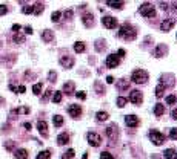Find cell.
I'll return each instance as SVG.
<instances>
[{
  "label": "cell",
  "mask_w": 177,
  "mask_h": 159,
  "mask_svg": "<svg viewBox=\"0 0 177 159\" xmlns=\"http://www.w3.org/2000/svg\"><path fill=\"white\" fill-rule=\"evenodd\" d=\"M119 37H122V38H125V40L131 42V40H134V38L137 37V31H136V28H133L131 25H128V23H126V25L120 26Z\"/></svg>",
  "instance_id": "6da1fadb"
},
{
  "label": "cell",
  "mask_w": 177,
  "mask_h": 159,
  "mask_svg": "<svg viewBox=\"0 0 177 159\" xmlns=\"http://www.w3.org/2000/svg\"><path fill=\"white\" fill-rule=\"evenodd\" d=\"M139 13L143 16V17H149V19H154L156 17V8L152 3H142L140 8H139Z\"/></svg>",
  "instance_id": "7a4b0ae2"
},
{
  "label": "cell",
  "mask_w": 177,
  "mask_h": 159,
  "mask_svg": "<svg viewBox=\"0 0 177 159\" xmlns=\"http://www.w3.org/2000/svg\"><path fill=\"white\" fill-rule=\"evenodd\" d=\"M131 78H133L134 83H137V84H143V83L148 81V72H145V70H142V69H136V70L133 72Z\"/></svg>",
  "instance_id": "3957f363"
},
{
  "label": "cell",
  "mask_w": 177,
  "mask_h": 159,
  "mask_svg": "<svg viewBox=\"0 0 177 159\" xmlns=\"http://www.w3.org/2000/svg\"><path fill=\"white\" fill-rule=\"evenodd\" d=\"M86 139H88V144H90L91 147H99L102 144V138L96 132H90V133L86 135Z\"/></svg>",
  "instance_id": "277c9868"
},
{
  "label": "cell",
  "mask_w": 177,
  "mask_h": 159,
  "mask_svg": "<svg viewBox=\"0 0 177 159\" xmlns=\"http://www.w3.org/2000/svg\"><path fill=\"white\" fill-rule=\"evenodd\" d=\"M149 141H151L154 145H162V144L165 142V136H163L160 132H157V130H151V132H149Z\"/></svg>",
  "instance_id": "5b68a950"
},
{
  "label": "cell",
  "mask_w": 177,
  "mask_h": 159,
  "mask_svg": "<svg viewBox=\"0 0 177 159\" xmlns=\"http://www.w3.org/2000/svg\"><path fill=\"white\" fill-rule=\"evenodd\" d=\"M142 99H143V93H142L140 90L134 89V90H131V92H129V101H131L133 104L140 106V104H142Z\"/></svg>",
  "instance_id": "8992f818"
},
{
  "label": "cell",
  "mask_w": 177,
  "mask_h": 159,
  "mask_svg": "<svg viewBox=\"0 0 177 159\" xmlns=\"http://www.w3.org/2000/svg\"><path fill=\"white\" fill-rule=\"evenodd\" d=\"M102 23H103V26L108 28V29H114V28L119 26L117 20H116L114 17H111V16H105V17L102 19Z\"/></svg>",
  "instance_id": "52a82bcc"
},
{
  "label": "cell",
  "mask_w": 177,
  "mask_h": 159,
  "mask_svg": "<svg viewBox=\"0 0 177 159\" xmlns=\"http://www.w3.org/2000/svg\"><path fill=\"white\" fill-rule=\"evenodd\" d=\"M119 63H120V58H119L116 54H110V55L106 57V66H108L110 69L117 67V66H119Z\"/></svg>",
  "instance_id": "ba28073f"
},
{
  "label": "cell",
  "mask_w": 177,
  "mask_h": 159,
  "mask_svg": "<svg viewBox=\"0 0 177 159\" xmlns=\"http://www.w3.org/2000/svg\"><path fill=\"white\" fill-rule=\"evenodd\" d=\"M106 136L111 139V141H116L117 136H119V128L116 124H111L110 127H106Z\"/></svg>",
  "instance_id": "9c48e42d"
},
{
  "label": "cell",
  "mask_w": 177,
  "mask_h": 159,
  "mask_svg": "<svg viewBox=\"0 0 177 159\" xmlns=\"http://www.w3.org/2000/svg\"><path fill=\"white\" fill-rule=\"evenodd\" d=\"M82 22H83V25H85L86 28H93L96 20H94V16H93L91 13H86V14L82 16Z\"/></svg>",
  "instance_id": "30bf717a"
},
{
  "label": "cell",
  "mask_w": 177,
  "mask_h": 159,
  "mask_svg": "<svg viewBox=\"0 0 177 159\" xmlns=\"http://www.w3.org/2000/svg\"><path fill=\"white\" fill-rule=\"evenodd\" d=\"M68 113L72 118H79L82 115V107L79 104H71V106H68Z\"/></svg>",
  "instance_id": "8fae6325"
},
{
  "label": "cell",
  "mask_w": 177,
  "mask_h": 159,
  "mask_svg": "<svg viewBox=\"0 0 177 159\" xmlns=\"http://www.w3.org/2000/svg\"><path fill=\"white\" fill-rule=\"evenodd\" d=\"M139 122H140V121H139V118H137L136 115H126V116H125V124H126L128 127H133V128H134V127L139 125Z\"/></svg>",
  "instance_id": "7c38bea8"
},
{
  "label": "cell",
  "mask_w": 177,
  "mask_h": 159,
  "mask_svg": "<svg viewBox=\"0 0 177 159\" xmlns=\"http://www.w3.org/2000/svg\"><path fill=\"white\" fill-rule=\"evenodd\" d=\"M172 26H174V20L166 19V20H163V22H162V25H160V31L168 32V31H171V29H172Z\"/></svg>",
  "instance_id": "4fadbf2b"
},
{
  "label": "cell",
  "mask_w": 177,
  "mask_h": 159,
  "mask_svg": "<svg viewBox=\"0 0 177 159\" xmlns=\"http://www.w3.org/2000/svg\"><path fill=\"white\" fill-rule=\"evenodd\" d=\"M154 54H156V57H165L168 54V46L166 45H157Z\"/></svg>",
  "instance_id": "5bb4252c"
},
{
  "label": "cell",
  "mask_w": 177,
  "mask_h": 159,
  "mask_svg": "<svg viewBox=\"0 0 177 159\" xmlns=\"http://www.w3.org/2000/svg\"><path fill=\"white\" fill-rule=\"evenodd\" d=\"M37 128H39V133L42 135V136H48V124H46V121H39L37 122Z\"/></svg>",
  "instance_id": "9a60e30c"
},
{
  "label": "cell",
  "mask_w": 177,
  "mask_h": 159,
  "mask_svg": "<svg viewBox=\"0 0 177 159\" xmlns=\"http://www.w3.org/2000/svg\"><path fill=\"white\" fill-rule=\"evenodd\" d=\"M42 38H43V42L51 43V42H54V32H52L51 29H45V31L42 32Z\"/></svg>",
  "instance_id": "2e32d148"
},
{
  "label": "cell",
  "mask_w": 177,
  "mask_h": 159,
  "mask_svg": "<svg viewBox=\"0 0 177 159\" xmlns=\"http://www.w3.org/2000/svg\"><path fill=\"white\" fill-rule=\"evenodd\" d=\"M60 64H62L65 69H69L71 66H74V58H72V57H62V58H60Z\"/></svg>",
  "instance_id": "e0dca14e"
},
{
  "label": "cell",
  "mask_w": 177,
  "mask_h": 159,
  "mask_svg": "<svg viewBox=\"0 0 177 159\" xmlns=\"http://www.w3.org/2000/svg\"><path fill=\"white\" fill-rule=\"evenodd\" d=\"M68 142H69V135L68 133H60L57 136V144L59 145H66Z\"/></svg>",
  "instance_id": "ac0fdd59"
},
{
  "label": "cell",
  "mask_w": 177,
  "mask_h": 159,
  "mask_svg": "<svg viewBox=\"0 0 177 159\" xmlns=\"http://www.w3.org/2000/svg\"><path fill=\"white\" fill-rule=\"evenodd\" d=\"M43 9H45V5H43L42 2H37V3H34V5H33V14H36V16L42 14V13H43Z\"/></svg>",
  "instance_id": "d6986e66"
},
{
  "label": "cell",
  "mask_w": 177,
  "mask_h": 159,
  "mask_svg": "<svg viewBox=\"0 0 177 159\" xmlns=\"http://www.w3.org/2000/svg\"><path fill=\"white\" fill-rule=\"evenodd\" d=\"M163 157H165V159H177L175 148H166V150L163 151Z\"/></svg>",
  "instance_id": "ffe728a7"
},
{
  "label": "cell",
  "mask_w": 177,
  "mask_h": 159,
  "mask_svg": "<svg viewBox=\"0 0 177 159\" xmlns=\"http://www.w3.org/2000/svg\"><path fill=\"white\" fill-rule=\"evenodd\" d=\"M74 89H75V84H74L72 81H68V83H65V86H63V92L68 93V95H71V93L74 92Z\"/></svg>",
  "instance_id": "44dd1931"
},
{
  "label": "cell",
  "mask_w": 177,
  "mask_h": 159,
  "mask_svg": "<svg viewBox=\"0 0 177 159\" xmlns=\"http://www.w3.org/2000/svg\"><path fill=\"white\" fill-rule=\"evenodd\" d=\"M14 156H16L17 159H28V151H26L25 148H19V150L14 151Z\"/></svg>",
  "instance_id": "7402d4cb"
},
{
  "label": "cell",
  "mask_w": 177,
  "mask_h": 159,
  "mask_svg": "<svg viewBox=\"0 0 177 159\" xmlns=\"http://www.w3.org/2000/svg\"><path fill=\"white\" fill-rule=\"evenodd\" d=\"M106 5L111 6V8H114V9H122L123 8V2H116V0H108Z\"/></svg>",
  "instance_id": "603a6c76"
},
{
  "label": "cell",
  "mask_w": 177,
  "mask_h": 159,
  "mask_svg": "<svg viewBox=\"0 0 177 159\" xmlns=\"http://www.w3.org/2000/svg\"><path fill=\"white\" fill-rule=\"evenodd\" d=\"M117 87H119V90H125V89H128V87H129V80L122 78V80L117 83Z\"/></svg>",
  "instance_id": "cb8c5ba5"
},
{
  "label": "cell",
  "mask_w": 177,
  "mask_h": 159,
  "mask_svg": "<svg viewBox=\"0 0 177 159\" xmlns=\"http://www.w3.org/2000/svg\"><path fill=\"white\" fill-rule=\"evenodd\" d=\"M163 112H165L163 104L157 103V104H156V107H154V115H156V116H162V115H163Z\"/></svg>",
  "instance_id": "d4e9b609"
},
{
  "label": "cell",
  "mask_w": 177,
  "mask_h": 159,
  "mask_svg": "<svg viewBox=\"0 0 177 159\" xmlns=\"http://www.w3.org/2000/svg\"><path fill=\"white\" fill-rule=\"evenodd\" d=\"M105 46H106L105 40H99V42H96V43H94V48H96V51H97V52H102V51L105 49Z\"/></svg>",
  "instance_id": "484cf974"
},
{
  "label": "cell",
  "mask_w": 177,
  "mask_h": 159,
  "mask_svg": "<svg viewBox=\"0 0 177 159\" xmlns=\"http://www.w3.org/2000/svg\"><path fill=\"white\" fill-rule=\"evenodd\" d=\"M74 51H75L77 54H82V52L85 51V43H82V42H75V43H74Z\"/></svg>",
  "instance_id": "4316f807"
},
{
  "label": "cell",
  "mask_w": 177,
  "mask_h": 159,
  "mask_svg": "<svg viewBox=\"0 0 177 159\" xmlns=\"http://www.w3.org/2000/svg\"><path fill=\"white\" fill-rule=\"evenodd\" d=\"M165 89H166V87H165V86H163L162 83H159V84L156 86V96H157V98H160V96L163 95Z\"/></svg>",
  "instance_id": "83f0119b"
},
{
  "label": "cell",
  "mask_w": 177,
  "mask_h": 159,
  "mask_svg": "<svg viewBox=\"0 0 177 159\" xmlns=\"http://www.w3.org/2000/svg\"><path fill=\"white\" fill-rule=\"evenodd\" d=\"M49 157H51V151H49V150H42V151L37 154L36 159H49Z\"/></svg>",
  "instance_id": "f1b7e54d"
},
{
  "label": "cell",
  "mask_w": 177,
  "mask_h": 159,
  "mask_svg": "<svg viewBox=\"0 0 177 159\" xmlns=\"http://www.w3.org/2000/svg\"><path fill=\"white\" fill-rule=\"evenodd\" d=\"M52 122H54V125H56V127H60V125H63V116H60V115H56V116H52Z\"/></svg>",
  "instance_id": "f546056e"
},
{
  "label": "cell",
  "mask_w": 177,
  "mask_h": 159,
  "mask_svg": "<svg viewBox=\"0 0 177 159\" xmlns=\"http://www.w3.org/2000/svg\"><path fill=\"white\" fill-rule=\"evenodd\" d=\"M42 87H43V84H42V83H37V84H34V86H33V93H34V95H40V92H42Z\"/></svg>",
  "instance_id": "4dcf8cb0"
},
{
  "label": "cell",
  "mask_w": 177,
  "mask_h": 159,
  "mask_svg": "<svg viewBox=\"0 0 177 159\" xmlns=\"http://www.w3.org/2000/svg\"><path fill=\"white\" fill-rule=\"evenodd\" d=\"M94 89L97 90V93H99V95H103V93H105V87H103L99 81H96V83H94Z\"/></svg>",
  "instance_id": "1f68e13d"
},
{
  "label": "cell",
  "mask_w": 177,
  "mask_h": 159,
  "mask_svg": "<svg viewBox=\"0 0 177 159\" xmlns=\"http://www.w3.org/2000/svg\"><path fill=\"white\" fill-rule=\"evenodd\" d=\"M108 116H110V115H108L106 112H97V113H96V118H97L99 121H106Z\"/></svg>",
  "instance_id": "d6a6232c"
},
{
  "label": "cell",
  "mask_w": 177,
  "mask_h": 159,
  "mask_svg": "<svg viewBox=\"0 0 177 159\" xmlns=\"http://www.w3.org/2000/svg\"><path fill=\"white\" fill-rule=\"evenodd\" d=\"M60 17H62V13H60V11H54V13L51 14V20H52L54 23H57V22L60 20Z\"/></svg>",
  "instance_id": "836d02e7"
},
{
  "label": "cell",
  "mask_w": 177,
  "mask_h": 159,
  "mask_svg": "<svg viewBox=\"0 0 177 159\" xmlns=\"http://www.w3.org/2000/svg\"><path fill=\"white\" fill-rule=\"evenodd\" d=\"M14 42H16V43H25V35L20 34V32H16V35H14Z\"/></svg>",
  "instance_id": "e575fe53"
},
{
  "label": "cell",
  "mask_w": 177,
  "mask_h": 159,
  "mask_svg": "<svg viewBox=\"0 0 177 159\" xmlns=\"http://www.w3.org/2000/svg\"><path fill=\"white\" fill-rule=\"evenodd\" d=\"M62 101V92H54V95H52V103L54 104H59Z\"/></svg>",
  "instance_id": "d590c367"
},
{
  "label": "cell",
  "mask_w": 177,
  "mask_h": 159,
  "mask_svg": "<svg viewBox=\"0 0 177 159\" xmlns=\"http://www.w3.org/2000/svg\"><path fill=\"white\" fill-rule=\"evenodd\" d=\"M11 113H19V115L25 113V115H26V113H29V109H28V107H19V109H14Z\"/></svg>",
  "instance_id": "8d00e7d4"
},
{
  "label": "cell",
  "mask_w": 177,
  "mask_h": 159,
  "mask_svg": "<svg viewBox=\"0 0 177 159\" xmlns=\"http://www.w3.org/2000/svg\"><path fill=\"white\" fill-rule=\"evenodd\" d=\"M74 157V150L71 148V150H66L65 153H63V156H62V159H72Z\"/></svg>",
  "instance_id": "74e56055"
},
{
  "label": "cell",
  "mask_w": 177,
  "mask_h": 159,
  "mask_svg": "<svg viewBox=\"0 0 177 159\" xmlns=\"http://www.w3.org/2000/svg\"><path fill=\"white\" fill-rule=\"evenodd\" d=\"M48 80H49L51 83H56V81H57V74H56V70H51V72H49Z\"/></svg>",
  "instance_id": "f35d334b"
},
{
  "label": "cell",
  "mask_w": 177,
  "mask_h": 159,
  "mask_svg": "<svg viewBox=\"0 0 177 159\" xmlns=\"http://www.w3.org/2000/svg\"><path fill=\"white\" fill-rule=\"evenodd\" d=\"M63 16H65V19H66V20H71V19H72V16H74V11H72V9H66V11L63 13Z\"/></svg>",
  "instance_id": "ab89813d"
},
{
  "label": "cell",
  "mask_w": 177,
  "mask_h": 159,
  "mask_svg": "<svg viewBox=\"0 0 177 159\" xmlns=\"http://www.w3.org/2000/svg\"><path fill=\"white\" fill-rule=\"evenodd\" d=\"M117 106H119V107H125V106H126V98L119 96V98H117Z\"/></svg>",
  "instance_id": "60d3db41"
},
{
  "label": "cell",
  "mask_w": 177,
  "mask_h": 159,
  "mask_svg": "<svg viewBox=\"0 0 177 159\" xmlns=\"http://www.w3.org/2000/svg\"><path fill=\"white\" fill-rule=\"evenodd\" d=\"M100 159H114V156L111 153H108V151H102L100 153Z\"/></svg>",
  "instance_id": "b9f144b4"
},
{
  "label": "cell",
  "mask_w": 177,
  "mask_h": 159,
  "mask_svg": "<svg viewBox=\"0 0 177 159\" xmlns=\"http://www.w3.org/2000/svg\"><path fill=\"white\" fill-rule=\"evenodd\" d=\"M166 104H175V95H168L166 96Z\"/></svg>",
  "instance_id": "7bdbcfd3"
},
{
  "label": "cell",
  "mask_w": 177,
  "mask_h": 159,
  "mask_svg": "<svg viewBox=\"0 0 177 159\" xmlns=\"http://www.w3.org/2000/svg\"><path fill=\"white\" fill-rule=\"evenodd\" d=\"M22 13H23V14H33V5H29V6H25V8L22 9Z\"/></svg>",
  "instance_id": "ee69618b"
},
{
  "label": "cell",
  "mask_w": 177,
  "mask_h": 159,
  "mask_svg": "<svg viewBox=\"0 0 177 159\" xmlns=\"http://www.w3.org/2000/svg\"><path fill=\"white\" fill-rule=\"evenodd\" d=\"M8 13V6L6 5H0V16H5Z\"/></svg>",
  "instance_id": "f6af8a7d"
},
{
  "label": "cell",
  "mask_w": 177,
  "mask_h": 159,
  "mask_svg": "<svg viewBox=\"0 0 177 159\" xmlns=\"http://www.w3.org/2000/svg\"><path fill=\"white\" fill-rule=\"evenodd\" d=\"M169 136H171V139H175V138H177V130H175V127H172V128L169 130Z\"/></svg>",
  "instance_id": "bcb514c9"
},
{
  "label": "cell",
  "mask_w": 177,
  "mask_h": 159,
  "mask_svg": "<svg viewBox=\"0 0 177 159\" xmlns=\"http://www.w3.org/2000/svg\"><path fill=\"white\" fill-rule=\"evenodd\" d=\"M75 96H77L79 99H86V93H85V92H77Z\"/></svg>",
  "instance_id": "7dc6e473"
},
{
  "label": "cell",
  "mask_w": 177,
  "mask_h": 159,
  "mask_svg": "<svg viewBox=\"0 0 177 159\" xmlns=\"http://www.w3.org/2000/svg\"><path fill=\"white\" fill-rule=\"evenodd\" d=\"M125 54H126V51H125V49H119L116 55H117L119 58H122V57H125Z\"/></svg>",
  "instance_id": "c3c4849f"
},
{
  "label": "cell",
  "mask_w": 177,
  "mask_h": 159,
  "mask_svg": "<svg viewBox=\"0 0 177 159\" xmlns=\"http://www.w3.org/2000/svg\"><path fill=\"white\" fill-rule=\"evenodd\" d=\"M51 93H52V90H46V93H45V95L42 96V101H46V99H48V98L51 96Z\"/></svg>",
  "instance_id": "681fc988"
},
{
  "label": "cell",
  "mask_w": 177,
  "mask_h": 159,
  "mask_svg": "<svg viewBox=\"0 0 177 159\" xmlns=\"http://www.w3.org/2000/svg\"><path fill=\"white\" fill-rule=\"evenodd\" d=\"M5 148L6 150H13L14 148V142L11 141V142H5Z\"/></svg>",
  "instance_id": "f907efd6"
},
{
  "label": "cell",
  "mask_w": 177,
  "mask_h": 159,
  "mask_svg": "<svg viewBox=\"0 0 177 159\" xmlns=\"http://www.w3.org/2000/svg\"><path fill=\"white\" fill-rule=\"evenodd\" d=\"M25 90H26L25 86H19V87H17V93H25Z\"/></svg>",
  "instance_id": "816d5d0a"
},
{
  "label": "cell",
  "mask_w": 177,
  "mask_h": 159,
  "mask_svg": "<svg viewBox=\"0 0 177 159\" xmlns=\"http://www.w3.org/2000/svg\"><path fill=\"white\" fill-rule=\"evenodd\" d=\"M106 83H108V84H113V83H114V77H111V75L106 77Z\"/></svg>",
  "instance_id": "f5cc1de1"
},
{
  "label": "cell",
  "mask_w": 177,
  "mask_h": 159,
  "mask_svg": "<svg viewBox=\"0 0 177 159\" xmlns=\"http://www.w3.org/2000/svg\"><path fill=\"white\" fill-rule=\"evenodd\" d=\"M160 8H162L163 11H165V9H168V3H165V2H162V3H160Z\"/></svg>",
  "instance_id": "db71d44e"
},
{
  "label": "cell",
  "mask_w": 177,
  "mask_h": 159,
  "mask_svg": "<svg viewBox=\"0 0 177 159\" xmlns=\"http://www.w3.org/2000/svg\"><path fill=\"white\" fill-rule=\"evenodd\" d=\"M25 32H26V34H33V28H31V26H26V28H25Z\"/></svg>",
  "instance_id": "11a10c76"
},
{
  "label": "cell",
  "mask_w": 177,
  "mask_h": 159,
  "mask_svg": "<svg viewBox=\"0 0 177 159\" xmlns=\"http://www.w3.org/2000/svg\"><path fill=\"white\" fill-rule=\"evenodd\" d=\"M175 115H177V112H175V109H174V110H172V113H171V118H172L174 121L177 119V116H175Z\"/></svg>",
  "instance_id": "9f6ffc18"
},
{
  "label": "cell",
  "mask_w": 177,
  "mask_h": 159,
  "mask_svg": "<svg viewBox=\"0 0 177 159\" xmlns=\"http://www.w3.org/2000/svg\"><path fill=\"white\" fill-rule=\"evenodd\" d=\"M19 29H20L19 25H14V26H13V31H14V32H19Z\"/></svg>",
  "instance_id": "6f0895ef"
},
{
  "label": "cell",
  "mask_w": 177,
  "mask_h": 159,
  "mask_svg": "<svg viewBox=\"0 0 177 159\" xmlns=\"http://www.w3.org/2000/svg\"><path fill=\"white\" fill-rule=\"evenodd\" d=\"M10 90H13V92H16V93H17V87H16V86H13V84H10Z\"/></svg>",
  "instance_id": "680465c9"
},
{
  "label": "cell",
  "mask_w": 177,
  "mask_h": 159,
  "mask_svg": "<svg viewBox=\"0 0 177 159\" xmlns=\"http://www.w3.org/2000/svg\"><path fill=\"white\" fill-rule=\"evenodd\" d=\"M23 127H25L26 130H31V124H29V122H25V124H23Z\"/></svg>",
  "instance_id": "91938a15"
}]
</instances>
